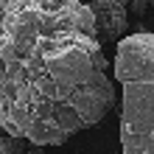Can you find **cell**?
Instances as JSON below:
<instances>
[{
    "mask_svg": "<svg viewBox=\"0 0 154 154\" xmlns=\"http://www.w3.org/2000/svg\"><path fill=\"white\" fill-rule=\"evenodd\" d=\"M151 6H154V0H151Z\"/></svg>",
    "mask_w": 154,
    "mask_h": 154,
    "instance_id": "7",
    "label": "cell"
},
{
    "mask_svg": "<svg viewBox=\"0 0 154 154\" xmlns=\"http://www.w3.org/2000/svg\"><path fill=\"white\" fill-rule=\"evenodd\" d=\"M28 143L25 137H14V134H0V154H28Z\"/></svg>",
    "mask_w": 154,
    "mask_h": 154,
    "instance_id": "4",
    "label": "cell"
},
{
    "mask_svg": "<svg viewBox=\"0 0 154 154\" xmlns=\"http://www.w3.org/2000/svg\"><path fill=\"white\" fill-rule=\"evenodd\" d=\"M28 154H45V146H31Z\"/></svg>",
    "mask_w": 154,
    "mask_h": 154,
    "instance_id": "6",
    "label": "cell"
},
{
    "mask_svg": "<svg viewBox=\"0 0 154 154\" xmlns=\"http://www.w3.org/2000/svg\"><path fill=\"white\" fill-rule=\"evenodd\" d=\"M121 84V151L154 154V34L137 31L115 45Z\"/></svg>",
    "mask_w": 154,
    "mask_h": 154,
    "instance_id": "2",
    "label": "cell"
},
{
    "mask_svg": "<svg viewBox=\"0 0 154 154\" xmlns=\"http://www.w3.org/2000/svg\"><path fill=\"white\" fill-rule=\"evenodd\" d=\"M109 154H115V151H109Z\"/></svg>",
    "mask_w": 154,
    "mask_h": 154,
    "instance_id": "8",
    "label": "cell"
},
{
    "mask_svg": "<svg viewBox=\"0 0 154 154\" xmlns=\"http://www.w3.org/2000/svg\"><path fill=\"white\" fill-rule=\"evenodd\" d=\"M109 59L84 0H0V129L62 146L115 106Z\"/></svg>",
    "mask_w": 154,
    "mask_h": 154,
    "instance_id": "1",
    "label": "cell"
},
{
    "mask_svg": "<svg viewBox=\"0 0 154 154\" xmlns=\"http://www.w3.org/2000/svg\"><path fill=\"white\" fill-rule=\"evenodd\" d=\"M95 14V25H98V34L101 39H109V42H121L126 28H129V3L126 0H93L90 3Z\"/></svg>",
    "mask_w": 154,
    "mask_h": 154,
    "instance_id": "3",
    "label": "cell"
},
{
    "mask_svg": "<svg viewBox=\"0 0 154 154\" xmlns=\"http://www.w3.org/2000/svg\"><path fill=\"white\" fill-rule=\"evenodd\" d=\"M149 6H151V0H132V3H129V8H132V11L137 14V17H140L143 11H146Z\"/></svg>",
    "mask_w": 154,
    "mask_h": 154,
    "instance_id": "5",
    "label": "cell"
}]
</instances>
